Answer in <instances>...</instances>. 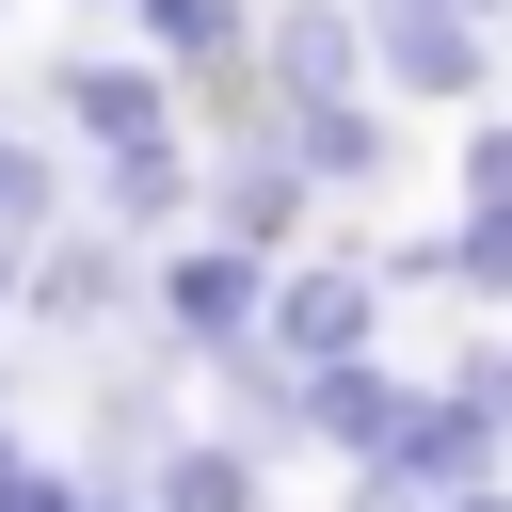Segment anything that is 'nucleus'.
Listing matches in <instances>:
<instances>
[{
	"instance_id": "nucleus-15",
	"label": "nucleus",
	"mask_w": 512,
	"mask_h": 512,
	"mask_svg": "<svg viewBox=\"0 0 512 512\" xmlns=\"http://www.w3.org/2000/svg\"><path fill=\"white\" fill-rule=\"evenodd\" d=\"M512 192V112H464V160H448V208H496Z\"/></svg>"
},
{
	"instance_id": "nucleus-23",
	"label": "nucleus",
	"mask_w": 512,
	"mask_h": 512,
	"mask_svg": "<svg viewBox=\"0 0 512 512\" xmlns=\"http://www.w3.org/2000/svg\"><path fill=\"white\" fill-rule=\"evenodd\" d=\"M0 400H16V368H0Z\"/></svg>"
},
{
	"instance_id": "nucleus-7",
	"label": "nucleus",
	"mask_w": 512,
	"mask_h": 512,
	"mask_svg": "<svg viewBox=\"0 0 512 512\" xmlns=\"http://www.w3.org/2000/svg\"><path fill=\"white\" fill-rule=\"evenodd\" d=\"M400 96L384 80H336V96H288V160L320 176V192H384L400 176V128H384Z\"/></svg>"
},
{
	"instance_id": "nucleus-12",
	"label": "nucleus",
	"mask_w": 512,
	"mask_h": 512,
	"mask_svg": "<svg viewBox=\"0 0 512 512\" xmlns=\"http://www.w3.org/2000/svg\"><path fill=\"white\" fill-rule=\"evenodd\" d=\"M128 32H144L176 80H224V64L256 48V0H128Z\"/></svg>"
},
{
	"instance_id": "nucleus-5",
	"label": "nucleus",
	"mask_w": 512,
	"mask_h": 512,
	"mask_svg": "<svg viewBox=\"0 0 512 512\" xmlns=\"http://www.w3.org/2000/svg\"><path fill=\"white\" fill-rule=\"evenodd\" d=\"M384 256H272V304H256V336L288 352V368H320V352H368L384 336Z\"/></svg>"
},
{
	"instance_id": "nucleus-16",
	"label": "nucleus",
	"mask_w": 512,
	"mask_h": 512,
	"mask_svg": "<svg viewBox=\"0 0 512 512\" xmlns=\"http://www.w3.org/2000/svg\"><path fill=\"white\" fill-rule=\"evenodd\" d=\"M0 512H112V480H96V464H32Z\"/></svg>"
},
{
	"instance_id": "nucleus-14",
	"label": "nucleus",
	"mask_w": 512,
	"mask_h": 512,
	"mask_svg": "<svg viewBox=\"0 0 512 512\" xmlns=\"http://www.w3.org/2000/svg\"><path fill=\"white\" fill-rule=\"evenodd\" d=\"M448 304H512V192L448 208Z\"/></svg>"
},
{
	"instance_id": "nucleus-1",
	"label": "nucleus",
	"mask_w": 512,
	"mask_h": 512,
	"mask_svg": "<svg viewBox=\"0 0 512 512\" xmlns=\"http://www.w3.org/2000/svg\"><path fill=\"white\" fill-rule=\"evenodd\" d=\"M16 320H32V336H64V352L128 336V320H144V240H128L112 208H64V224H32V272H16Z\"/></svg>"
},
{
	"instance_id": "nucleus-6",
	"label": "nucleus",
	"mask_w": 512,
	"mask_h": 512,
	"mask_svg": "<svg viewBox=\"0 0 512 512\" xmlns=\"http://www.w3.org/2000/svg\"><path fill=\"white\" fill-rule=\"evenodd\" d=\"M80 208H112L128 240H176V224L208 208V144H192V128H160V144H80Z\"/></svg>"
},
{
	"instance_id": "nucleus-24",
	"label": "nucleus",
	"mask_w": 512,
	"mask_h": 512,
	"mask_svg": "<svg viewBox=\"0 0 512 512\" xmlns=\"http://www.w3.org/2000/svg\"><path fill=\"white\" fill-rule=\"evenodd\" d=\"M0 16H16V0H0Z\"/></svg>"
},
{
	"instance_id": "nucleus-21",
	"label": "nucleus",
	"mask_w": 512,
	"mask_h": 512,
	"mask_svg": "<svg viewBox=\"0 0 512 512\" xmlns=\"http://www.w3.org/2000/svg\"><path fill=\"white\" fill-rule=\"evenodd\" d=\"M16 272H32V240H16V224H0V304H16Z\"/></svg>"
},
{
	"instance_id": "nucleus-20",
	"label": "nucleus",
	"mask_w": 512,
	"mask_h": 512,
	"mask_svg": "<svg viewBox=\"0 0 512 512\" xmlns=\"http://www.w3.org/2000/svg\"><path fill=\"white\" fill-rule=\"evenodd\" d=\"M448 512H512V480H464V496H448Z\"/></svg>"
},
{
	"instance_id": "nucleus-13",
	"label": "nucleus",
	"mask_w": 512,
	"mask_h": 512,
	"mask_svg": "<svg viewBox=\"0 0 512 512\" xmlns=\"http://www.w3.org/2000/svg\"><path fill=\"white\" fill-rule=\"evenodd\" d=\"M64 208H80V176L48 160V112H32V96H0V224L32 240V224H64Z\"/></svg>"
},
{
	"instance_id": "nucleus-2",
	"label": "nucleus",
	"mask_w": 512,
	"mask_h": 512,
	"mask_svg": "<svg viewBox=\"0 0 512 512\" xmlns=\"http://www.w3.org/2000/svg\"><path fill=\"white\" fill-rule=\"evenodd\" d=\"M256 304H272V256H256L240 224H208V208H192L176 240H144V320H160L192 368H208V352H240V336H256Z\"/></svg>"
},
{
	"instance_id": "nucleus-17",
	"label": "nucleus",
	"mask_w": 512,
	"mask_h": 512,
	"mask_svg": "<svg viewBox=\"0 0 512 512\" xmlns=\"http://www.w3.org/2000/svg\"><path fill=\"white\" fill-rule=\"evenodd\" d=\"M448 384H464L480 416H512V336H464V352H448Z\"/></svg>"
},
{
	"instance_id": "nucleus-11",
	"label": "nucleus",
	"mask_w": 512,
	"mask_h": 512,
	"mask_svg": "<svg viewBox=\"0 0 512 512\" xmlns=\"http://www.w3.org/2000/svg\"><path fill=\"white\" fill-rule=\"evenodd\" d=\"M144 496H160V512H256V496H272V448H256L240 416H224V432H176V448L144 464Z\"/></svg>"
},
{
	"instance_id": "nucleus-4",
	"label": "nucleus",
	"mask_w": 512,
	"mask_h": 512,
	"mask_svg": "<svg viewBox=\"0 0 512 512\" xmlns=\"http://www.w3.org/2000/svg\"><path fill=\"white\" fill-rule=\"evenodd\" d=\"M32 112H48L64 144H160V128H192V80H176L160 48H64V64L32 80Z\"/></svg>"
},
{
	"instance_id": "nucleus-19",
	"label": "nucleus",
	"mask_w": 512,
	"mask_h": 512,
	"mask_svg": "<svg viewBox=\"0 0 512 512\" xmlns=\"http://www.w3.org/2000/svg\"><path fill=\"white\" fill-rule=\"evenodd\" d=\"M32 464H48V448H32V432H16V400H0V496H16Z\"/></svg>"
},
{
	"instance_id": "nucleus-18",
	"label": "nucleus",
	"mask_w": 512,
	"mask_h": 512,
	"mask_svg": "<svg viewBox=\"0 0 512 512\" xmlns=\"http://www.w3.org/2000/svg\"><path fill=\"white\" fill-rule=\"evenodd\" d=\"M352 512H448L432 480H400V464H352Z\"/></svg>"
},
{
	"instance_id": "nucleus-22",
	"label": "nucleus",
	"mask_w": 512,
	"mask_h": 512,
	"mask_svg": "<svg viewBox=\"0 0 512 512\" xmlns=\"http://www.w3.org/2000/svg\"><path fill=\"white\" fill-rule=\"evenodd\" d=\"M80 16H128V0H80Z\"/></svg>"
},
{
	"instance_id": "nucleus-3",
	"label": "nucleus",
	"mask_w": 512,
	"mask_h": 512,
	"mask_svg": "<svg viewBox=\"0 0 512 512\" xmlns=\"http://www.w3.org/2000/svg\"><path fill=\"white\" fill-rule=\"evenodd\" d=\"M368 80H384L400 112H480L496 16H480V0H368Z\"/></svg>"
},
{
	"instance_id": "nucleus-10",
	"label": "nucleus",
	"mask_w": 512,
	"mask_h": 512,
	"mask_svg": "<svg viewBox=\"0 0 512 512\" xmlns=\"http://www.w3.org/2000/svg\"><path fill=\"white\" fill-rule=\"evenodd\" d=\"M400 400H416V384L384 368V336H368V352H320V368H304V448H336V464H368V448L400 432Z\"/></svg>"
},
{
	"instance_id": "nucleus-8",
	"label": "nucleus",
	"mask_w": 512,
	"mask_h": 512,
	"mask_svg": "<svg viewBox=\"0 0 512 512\" xmlns=\"http://www.w3.org/2000/svg\"><path fill=\"white\" fill-rule=\"evenodd\" d=\"M368 464H400V480L464 496V480H496V464H512V416H480L464 384H416V400H400V432H384Z\"/></svg>"
},
{
	"instance_id": "nucleus-9",
	"label": "nucleus",
	"mask_w": 512,
	"mask_h": 512,
	"mask_svg": "<svg viewBox=\"0 0 512 512\" xmlns=\"http://www.w3.org/2000/svg\"><path fill=\"white\" fill-rule=\"evenodd\" d=\"M256 80H272V96L368 80V0H256Z\"/></svg>"
}]
</instances>
